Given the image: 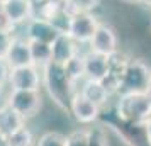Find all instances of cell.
Instances as JSON below:
<instances>
[{"mask_svg":"<svg viewBox=\"0 0 151 146\" xmlns=\"http://www.w3.org/2000/svg\"><path fill=\"white\" fill-rule=\"evenodd\" d=\"M32 141H34L32 132L24 126L19 131L12 132L9 138L4 139V145L5 146H32Z\"/></svg>","mask_w":151,"mask_h":146,"instance_id":"d6986e66","label":"cell"},{"mask_svg":"<svg viewBox=\"0 0 151 146\" xmlns=\"http://www.w3.org/2000/svg\"><path fill=\"white\" fill-rule=\"evenodd\" d=\"M110 56L97 53V51L87 53L83 56V60H85V77L88 80L102 82L110 71Z\"/></svg>","mask_w":151,"mask_h":146,"instance_id":"9c48e42d","label":"cell"},{"mask_svg":"<svg viewBox=\"0 0 151 146\" xmlns=\"http://www.w3.org/2000/svg\"><path fill=\"white\" fill-rule=\"evenodd\" d=\"M127 2H137V0H127Z\"/></svg>","mask_w":151,"mask_h":146,"instance_id":"1f68e13d","label":"cell"},{"mask_svg":"<svg viewBox=\"0 0 151 146\" xmlns=\"http://www.w3.org/2000/svg\"><path fill=\"white\" fill-rule=\"evenodd\" d=\"M34 4H41V2H44V0H32Z\"/></svg>","mask_w":151,"mask_h":146,"instance_id":"f546056e","label":"cell"},{"mask_svg":"<svg viewBox=\"0 0 151 146\" xmlns=\"http://www.w3.org/2000/svg\"><path fill=\"white\" fill-rule=\"evenodd\" d=\"M66 146H88V131H75L66 136Z\"/></svg>","mask_w":151,"mask_h":146,"instance_id":"7402d4cb","label":"cell"},{"mask_svg":"<svg viewBox=\"0 0 151 146\" xmlns=\"http://www.w3.org/2000/svg\"><path fill=\"white\" fill-rule=\"evenodd\" d=\"M10 65L7 58H0V87H5L9 83V75H10Z\"/></svg>","mask_w":151,"mask_h":146,"instance_id":"d4e9b609","label":"cell"},{"mask_svg":"<svg viewBox=\"0 0 151 146\" xmlns=\"http://www.w3.org/2000/svg\"><path fill=\"white\" fill-rule=\"evenodd\" d=\"M41 80L39 66L36 65L12 68L9 75V85L12 90H39Z\"/></svg>","mask_w":151,"mask_h":146,"instance_id":"5b68a950","label":"cell"},{"mask_svg":"<svg viewBox=\"0 0 151 146\" xmlns=\"http://www.w3.org/2000/svg\"><path fill=\"white\" fill-rule=\"evenodd\" d=\"M143 2H146V4H150L151 5V0H143Z\"/></svg>","mask_w":151,"mask_h":146,"instance_id":"4dcf8cb0","label":"cell"},{"mask_svg":"<svg viewBox=\"0 0 151 146\" xmlns=\"http://www.w3.org/2000/svg\"><path fill=\"white\" fill-rule=\"evenodd\" d=\"M0 29H2V31H9V32H12V31L15 29V26H14L10 21H9L7 15L4 14L2 7H0Z\"/></svg>","mask_w":151,"mask_h":146,"instance_id":"484cf974","label":"cell"},{"mask_svg":"<svg viewBox=\"0 0 151 146\" xmlns=\"http://www.w3.org/2000/svg\"><path fill=\"white\" fill-rule=\"evenodd\" d=\"M63 66H65V71H66V75H68V78L71 82H76L82 77H85V60L78 53L71 60H68Z\"/></svg>","mask_w":151,"mask_h":146,"instance_id":"ac0fdd59","label":"cell"},{"mask_svg":"<svg viewBox=\"0 0 151 146\" xmlns=\"http://www.w3.org/2000/svg\"><path fill=\"white\" fill-rule=\"evenodd\" d=\"M97 27H99V22H97V19L92 14H88V12H78V14H75L71 17L66 32L76 42H88V41H92Z\"/></svg>","mask_w":151,"mask_h":146,"instance_id":"8992f818","label":"cell"},{"mask_svg":"<svg viewBox=\"0 0 151 146\" xmlns=\"http://www.w3.org/2000/svg\"><path fill=\"white\" fill-rule=\"evenodd\" d=\"M7 61L10 68H19V66H27V65H34L32 61V55H31V46H29V39H22V37H15L12 39V44L7 51Z\"/></svg>","mask_w":151,"mask_h":146,"instance_id":"8fae6325","label":"cell"},{"mask_svg":"<svg viewBox=\"0 0 151 146\" xmlns=\"http://www.w3.org/2000/svg\"><path fill=\"white\" fill-rule=\"evenodd\" d=\"M144 126H146V136H148V143L151 145V117L144 122Z\"/></svg>","mask_w":151,"mask_h":146,"instance_id":"4316f807","label":"cell"},{"mask_svg":"<svg viewBox=\"0 0 151 146\" xmlns=\"http://www.w3.org/2000/svg\"><path fill=\"white\" fill-rule=\"evenodd\" d=\"M36 146H66V136L56 131L44 132L41 138L37 139Z\"/></svg>","mask_w":151,"mask_h":146,"instance_id":"44dd1931","label":"cell"},{"mask_svg":"<svg viewBox=\"0 0 151 146\" xmlns=\"http://www.w3.org/2000/svg\"><path fill=\"white\" fill-rule=\"evenodd\" d=\"M150 83H151V70L141 60H132V61H127L126 68H124L119 92L121 93H134V92L146 93Z\"/></svg>","mask_w":151,"mask_h":146,"instance_id":"7a4b0ae2","label":"cell"},{"mask_svg":"<svg viewBox=\"0 0 151 146\" xmlns=\"http://www.w3.org/2000/svg\"><path fill=\"white\" fill-rule=\"evenodd\" d=\"M92 51H97V53H102V55H114L117 51V37H116V32L105 26V24H99L95 34L92 37Z\"/></svg>","mask_w":151,"mask_h":146,"instance_id":"7c38bea8","label":"cell"},{"mask_svg":"<svg viewBox=\"0 0 151 146\" xmlns=\"http://www.w3.org/2000/svg\"><path fill=\"white\" fill-rule=\"evenodd\" d=\"M44 80L48 85L49 95L55 99L58 104H63L65 100L70 102L73 95H70V87H71V80L68 78L65 66L58 65L55 61H49L44 66Z\"/></svg>","mask_w":151,"mask_h":146,"instance_id":"3957f363","label":"cell"},{"mask_svg":"<svg viewBox=\"0 0 151 146\" xmlns=\"http://www.w3.org/2000/svg\"><path fill=\"white\" fill-rule=\"evenodd\" d=\"M146 93H148V97L151 99V83H150V87H148V90H146Z\"/></svg>","mask_w":151,"mask_h":146,"instance_id":"f1b7e54d","label":"cell"},{"mask_svg":"<svg viewBox=\"0 0 151 146\" xmlns=\"http://www.w3.org/2000/svg\"><path fill=\"white\" fill-rule=\"evenodd\" d=\"M88 146H109L107 138L100 129H90L88 131Z\"/></svg>","mask_w":151,"mask_h":146,"instance_id":"603a6c76","label":"cell"},{"mask_svg":"<svg viewBox=\"0 0 151 146\" xmlns=\"http://www.w3.org/2000/svg\"><path fill=\"white\" fill-rule=\"evenodd\" d=\"M0 7L9 21L14 26L24 24L34 17V2L32 0H2Z\"/></svg>","mask_w":151,"mask_h":146,"instance_id":"ba28073f","label":"cell"},{"mask_svg":"<svg viewBox=\"0 0 151 146\" xmlns=\"http://www.w3.org/2000/svg\"><path fill=\"white\" fill-rule=\"evenodd\" d=\"M26 126V119L21 114H17L14 109H10L7 104L0 107V138L5 139L12 132L19 131L21 127Z\"/></svg>","mask_w":151,"mask_h":146,"instance_id":"5bb4252c","label":"cell"},{"mask_svg":"<svg viewBox=\"0 0 151 146\" xmlns=\"http://www.w3.org/2000/svg\"><path fill=\"white\" fill-rule=\"evenodd\" d=\"M12 39H14L12 32L0 29V58H5L7 56V51L10 48V44H12Z\"/></svg>","mask_w":151,"mask_h":146,"instance_id":"cb8c5ba5","label":"cell"},{"mask_svg":"<svg viewBox=\"0 0 151 146\" xmlns=\"http://www.w3.org/2000/svg\"><path fill=\"white\" fill-rule=\"evenodd\" d=\"M117 114L127 122H146L151 117V99L148 93H122L117 104Z\"/></svg>","mask_w":151,"mask_h":146,"instance_id":"6da1fadb","label":"cell"},{"mask_svg":"<svg viewBox=\"0 0 151 146\" xmlns=\"http://www.w3.org/2000/svg\"><path fill=\"white\" fill-rule=\"evenodd\" d=\"M2 90H4V87H0V107L5 104V99H4V95H2Z\"/></svg>","mask_w":151,"mask_h":146,"instance_id":"83f0119b","label":"cell"},{"mask_svg":"<svg viewBox=\"0 0 151 146\" xmlns=\"http://www.w3.org/2000/svg\"><path fill=\"white\" fill-rule=\"evenodd\" d=\"M83 97H87L90 102H93L95 105L99 107H102L105 102H107V99H109V90H107V87L102 83V82H99V80H88L87 78V82L83 83L82 90H80Z\"/></svg>","mask_w":151,"mask_h":146,"instance_id":"9a60e30c","label":"cell"},{"mask_svg":"<svg viewBox=\"0 0 151 146\" xmlns=\"http://www.w3.org/2000/svg\"><path fill=\"white\" fill-rule=\"evenodd\" d=\"M5 104L21 114L24 119L32 117L41 107V93L39 90H12L5 97Z\"/></svg>","mask_w":151,"mask_h":146,"instance_id":"277c9868","label":"cell"},{"mask_svg":"<svg viewBox=\"0 0 151 146\" xmlns=\"http://www.w3.org/2000/svg\"><path fill=\"white\" fill-rule=\"evenodd\" d=\"M31 46V55H32V61L36 66H46L51 61V44L41 41H29Z\"/></svg>","mask_w":151,"mask_h":146,"instance_id":"2e32d148","label":"cell"},{"mask_svg":"<svg viewBox=\"0 0 151 146\" xmlns=\"http://www.w3.org/2000/svg\"><path fill=\"white\" fill-rule=\"evenodd\" d=\"M97 0H65L63 2V10L68 15L78 14V12H88L92 7H95Z\"/></svg>","mask_w":151,"mask_h":146,"instance_id":"ffe728a7","label":"cell"},{"mask_svg":"<svg viewBox=\"0 0 151 146\" xmlns=\"http://www.w3.org/2000/svg\"><path fill=\"white\" fill-rule=\"evenodd\" d=\"M75 42L76 41L68 32H61L56 37V41L51 44V61L58 63V65H65L68 60H71L78 53Z\"/></svg>","mask_w":151,"mask_h":146,"instance_id":"4fadbf2b","label":"cell"},{"mask_svg":"<svg viewBox=\"0 0 151 146\" xmlns=\"http://www.w3.org/2000/svg\"><path fill=\"white\" fill-rule=\"evenodd\" d=\"M70 111L75 116V119L82 124H90L99 117L100 107L95 105L93 102H90L87 97H83L80 92L73 93V97L70 100Z\"/></svg>","mask_w":151,"mask_h":146,"instance_id":"30bf717a","label":"cell"},{"mask_svg":"<svg viewBox=\"0 0 151 146\" xmlns=\"http://www.w3.org/2000/svg\"><path fill=\"white\" fill-rule=\"evenodd\" d=\"M60 34L61 31L53 22L39 19V17H32L31 21H27V26H26V36L29 41H41L46 44H53Z\"/></svg>","mask_w":151,"mask_h":146,"instance_id":"52a82bcc","label":"cell"},{"mask_svg":"<svg viewBox=\"0 0 151 146\" xmlns=\"http://www.w3.org/2000/svg\"><path fill=\"white\" fill-rule=\"evenodd\" d=\"M37 5L39 7H37V15L36 17L49 21V22L55 21L63 10V4H60L58 0H44V2L37 4Z\"/></svg>","mask_w":151,"mask_h":146,"instance_id":"e0dca14e","label":"cell"}]
</instances>
